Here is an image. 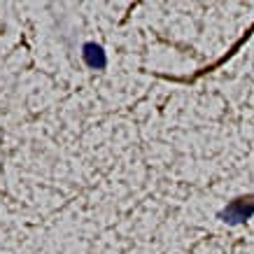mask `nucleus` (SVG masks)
Segmentation results:
<instances>
[{
    "instance_id": "f257e3e1",
    "label": "nucleus",
    "mask_w": 254,
    "mask_h": 254,
    "mask_svg": "<svg viewBox=\"0 0 254 254\" xmlns=\"http://www.w3.org/2000/svg\"><path fill=\"white\" fill-rule=\"evenodd\" d=\"M252 215H254V196L236 198L222 210V219L229 224H240L245 219H250Z\"/></svg>"
},
{
    "instance_id": "f03ea898",
    "label": "nucleus",
    "mask_w": 254,
    "mask_h": 254,
    "mask_svg": "<svg viewBox=\"0 0 254 254\" xmlns=\"http://www.w3.org/2000/svg\"><path fill=\"white\" fill-rule=\"evenodd\" d=\"M82 56H84L86 65H91V68H96V70L105 68V63H108V59H105V52H103V47L93 45V42L84 45V52H82Z\"/></svg>"
}]
</instances>
